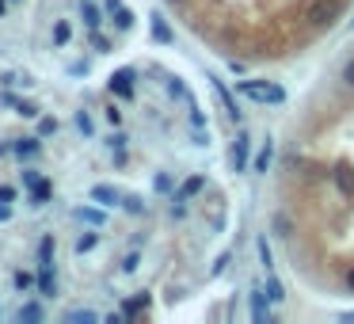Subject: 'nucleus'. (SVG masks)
<instances>
[{"label": "nucleus", "mask_w": 354, "mask_h": 324, "mask_svg": "<svg viewBox=\"0 0 354 324\" xmlns=\"http://www.w3.org/2000/svg\"><path fill=\"white\" fill-rule=\"evenodd\" d=\"M236 91L244 96V100L267 103V107H274V103H286V88H282V84H271V80H240Z\"/></svg>", "instance_id": "obj_1"}, {"label": "nucleus", "mask_w": 354, "mask_h": 324, "mask_svg": "<svg viewBox=\"0 0 354 324\" xmlns=\"http://www.w3.org/2000/svg\"><path fill=\"white\" fill-rule=\"evenodd\" d=\"M343 16V0H313V4H309L305 8V19L313 27H335V19Z\"/></svg>", "instance_id": "obj_2"}, {"label": "nucleus", "mask_w": 354, "mask_h": 324, "mask_svg": "<svg viewBox=\"0 0 354 324\" xmlns=\"http://www.w3.org/2000/svg\"><path fill=\"white\" fill-rule=\"evenodd\" d=\"M247 149H252V138L236 133V142H232V172H247Z\"/></svg>", "instance_id": "obj_3"}, {"label": "nucleus", "mask_w": 354, "mask_h": 324, "mask_svg": "<svg viewBox=\"0 0 354 324\" xmlns=\"http://www.w3.org/2000/svg\"><path fill=\"white\" fill-rule=\"evenodd\" d=\"M247 305H252V316H256V321H271V298H267V290H256V286H252V294H247Z\"/></svg>", "instance_id": "obj_4"}, {"label": "nucleus", "mask_w": 354, "mask_h": 324, "mask_svg": "<svg viewBox=\"0 0 354 324\" xmlns=\"http://www.w3.org/2000/svg\"><path fill=\"white\" fill-rule=\"evenodd\" d=\"M111 91L122 96V100H130L133 96V69H118V73L111 76Z\"/></svg>", "instance_id": "obj_5"}, {"label": "nucleus", "mask_w": 354, "mask_h": 324, "mask_svg": "<svg viewBox=\"0 0 354 324\" xmlns=\"http://www.w3.org/2000/svg\"><path fill=\"white\" fill-rule=\"evenodd\" d=\"M107 12L115 16L118 31H130V27H133V12H126V8H122V0H107Z\"/></svg>", "instance_id": "obj_6"}, {"label": "nucleus", "mask_w": 354, "mask_h": 324, "mask_svg": "<svg viewBox=\"0 0 354 324\" xmlns=\"http://www.w3.org/2000/svg\"><path fill=\"white\" fill-rule=\"evenodd\" d=\"M164 84H168V96H172V100H183L187 107H195V96H190V91L183 88L179 76H164Z\"/></svg>", "instance_id": "obj_7"}, {"label": "nucleus", "mask_w": 354, "mask_h": 324, "mask_svg": "<svg viewBox=\"0 0 354 324\" xmlns=\"http://www.w3.org/2000/svg\"><path fill=\"white\" fill-rule=\"evenodd\" d=\"M271 157H274V138H263V145H259V157H256V175H263L267 168H271Z\"/></svg>", "instance_id": "obj_8"}, {"label": "nucleus", "mask_w": 354, "mask_h": 324, "mask_svg": "<svg viewBox=\"0 0 354 324\" xmlns=\"http://www.w3.org/2000/svg\"><path fill=\"white\" fill-rule=\"evenodd\" d=\"M91 199H96L99 206H115V202L122 199V195H118L115 187H107V183H96V187H91Z\"/></svg>", "instance_id": "obj_9"}, {"label": "nucleus", "mask_w": 354, "mask_h": 324, "mask_svg": "<svg viewBox=\"0 0 354 324\" xmlns=\"http://www.w3.org/2000/svg\"><path fill=\"white\" fill-rule=\"evenodd\" d=\"M210 84H214V91H217V100L225 103V111H229V118H240V111H236V103H232V96H229V91H225L221 76H214V73H210Z\"/></svg>", "instance_id": "obj_10"}, {"label": "nucleus", "mask_w": 354, "mask_h": 324, "mask_svg": "<svg viewBox=\"0 0 354 324\" xmlns=\"http://www.w3.org/2000/svg\"><path fill=\"white\" fill-rule=\"evenodd\" d=\"M202 187H206V175H190V180L183 183L179 191H175V202H187L190 195H198V191H202Z\"/></svg>", "instance_id": "obj_11"}, {"label": "nucleus", "mask_w": 354, "mask_h": 324, "mask_svg": "<svg viewBox=\"0 0 354 324\" xmlns=\"http://www.w3.org/2000/svg\"><path fill=\"white\" fill-rule=\"evenodd\" d=\"M38 290L46 294V298H54V294H58V279H54L49 263H42V271H38Z\"/></svg>", "instance_id": "obj_12"}, {"label": "nucleus", "mask_w": 354, "mask_h": 324, "mask_svg": "<svg viewBox=\"0 0 354 324\" xmlns=\"http://www.w3.org/2000/svg\"><path fill=\"white\" fill-rule=\"evenodd\" d=\"M153 39H157V42H172L175 39L172 27L164 23V16H160V12H153Z\"/></svg>", "instance_id": "obj_13"}, {"label": "nucleus", "mask_w": 354, "mask_h": 324, "mask_svg": "<svg viewBox=\"0 0 354 324\" xmlns=\"http://www.w3.org/2000/svg\"><path fill=\"white\" fill-rule=\"evenodd\" d=\"M263 290H267V298H271L274 305H278V301L286 298V286H282V283H278V279H274L271 271H267V286H263Z\"/></svg>", "instance_id": "obj_14"}, {"label": "nucleus", "mask_w": 354, "mask_h": 324, "mask_svg": "<svg viewBox=\"0 0 354 324\" xmlns=\"http://www.w3.org/2000/svg\"><path fill=\"white\" fill-rule=\"evenodd\" d=\"M335 183L343 187L346 195H354V172H351V168H335Z\"/></svg>", "instance_id": "obj_15"}, {"label": "nucleus", "mask_w": 354, "mask_h": 324, "mask_svg": "<svg viewBox=\"0 0 354 324\" xmlns=\"http://www.w3.org/2000/svg\"><path fill=\"white\" fill-rule=\"evenodd\" d=\"M256 248H259V259H263V267H267V271H274V256H271V244H267V237H259Z\"/></svg>", "instance_id": "obj_16"}, {"label": "nucleus", "mask_w": 354, "mask_h": 324, "mask_svg": "<svg viewBox=\"0 0 354 324\" xmlns=\"http://www.w3.org/2000/svg\"><path fill=\"white\" fill-rule=\"evenodd\" d=\"M12 149H16L19 157H31V153H38V142H34V138H27V142H16Z\"/></svg>", "instance_id": "obj_17"}, {"label": "nucleus", "mask_w": 354, "mask_h": 324, "mask_svg": "<svg viewBox=\"0 0 354 324\" xmlns=\"http://www.w3.org/2000/svg\"><path fill=\"white\" fill-rule=\"evenodd\" d=\"M69 34H73V31H69V23H65V19H61V23H54V42H58V46H65V42H69Z\"/></svg>", "instance_id": "obj_18"}, {"label": "nucleus", "mask_w": 354, "mask_h": 324, "mask_svg": "<svg viewBox=\"0 0 354 324\" xmlns=\"http://www.w3.org/2000/svg\"><path fill=\"white\" fill-rule=\"evenodd\" d=\"M80 222H91V225H103V210H76Z\"/></svg>", "instance_id": "obj_19"}, {"label": "nucleus", "mask_w": 354, "mask_h": 324, "mask_svg": "<svg viewBox=\"0 0 354 324\" xmlns=\"http://www.w3.org/2000/svg\"><path fill=\"white\" fill-rule=\"evenodd\" d=\"M99 19H103V16H99V12L91 8V4H84V23H88L91 31H96V27H99Z\"/></svg>", "instance_id": "obj_20"}, {"label": "nucleus", "mask_w": 354, "mask_h": 324, "mask_svg": "<svg viewBox=\"0 0 354 324\" xmlns=\"http://www.w3.org/2000/svg\"><path fill=\"white\" fill-rule=\"evenodd\" d=\"M274 233H278V237H289V222H286V217H282V214H274Z\"/></svg>", "instance_id": "obj_21"}, {"label": "nucleus", "mask_w": 354, "mask_h": 324, "mask_svg": "<svg viewBox=\"0 0 354 324\" xmlns=\"http://www.w3.org/2000/svg\"><path fill=\"white\" fill-rule=\"evenodd\" d=\"M96 248V233H84L80 241H76V252H91Z\"/></svg>", "instance_id": "obj_22"}, {"label": "nucleus", "mask_w": 354, "mask_h": 324, "mask_svg": "<svg viewBox=\"0 0 354 324\" xmlns=\"http://www.w3.org/2000/svg\"><path fill=\"white\" fill-rule=\"evenodd\" d=\"M153 187H157V191H172V175H164V172H160L157 180H153Z\"/></svg>", "instance_id": "obj_23"}, {"label": "nucleus", "mask_w": 354, "mask_h": 324, "mask_svg": "<svg viewBox=\"0 0 354 324\" xmlns=\"http://www.w3.org/2000/svg\"><path fill=\"white\" fill-rule=\"evenodd\" d=\"M122 271H137V252H130V256L122 259Z\"/></svg>", "instance_id": "obj_24"}, {"label": "nucleus", "mask_w": 354, "mask_h": 324, "mask_svg": "<svg viewBox=\"0 0 354 324\" xmlns=\"http://www.w3.org/2000/svg\"><path fill=\"white\" fill-rule=\"evenodd\" d=\"M19 316H27V321H38V316H42V309H38V305H27Z\"/></svg>", "instance_id": "obj_25"}, {"label": "nucleus", "mask_w": 354, "mask_h": 324, "mask_svg": "<svg viewBox=\"0 0 354 324\" xmlns=\"http://www.w3.org/2000/svg\"><path fill=\"white\" fill-rule=\"evenodd\" d=\"M343 84H351V88H354V61H346V69H343Z\"/></svg>", "instance_id": "obj_26"}, {"label": "nucleus", "mask_w": 354, "mask_h": 324, "mask_svg": "<svg viewBox=\"0 0 354 324\" xmlns=\"http://www.w3.org/2000/svg\"><path fill=\"white\" fill-rule=\"evenodd\" d=\"M16 286H19V290H27V286H31V274H23V271H16Z\"/></svg>", "instance_id": "obj_27"}, {"label": "nucleus", "mask_w": 354, "mask_h": 324, "mask_svg": "<svg viewBox=\"0 0 354 324\" xmlns=\"http://www.w3.org/2000/svg\"><path fill=\"white\" fill-rule=\"evenodd\" d=\"M225 267H229V252H225V256H221V259H217V263H214V274H221Z\"/></svg>", "instance_id": "obj_28"}, {"label": "nucleus", "mask_w": 354, "mask_h": 324, "mask_svg": "<svg viewBox=\"0 0 354 324\" xmlns=\"http://www.w3.org/2000/svg\"><path fill=\"white\" fill-rule=\"evenodd\" d=\"M76 126H80L84 133H91V122H88V115H76Z\"/></svg>", "instance_id": "obj_29"}, {"label": "nucleus", "mask_w": 354, "mask_h": 324, "mask_svg": "<svg viewBox=\"0 0 354 324\" xmlns=\"http://www.w3.org/2000/svg\"><path fill=\"white\" fill-rule=\"evenodd\" d=\"M122 206H126V210H133V214H141V199H126Z\"/></svg>", "instance_id": "obj_30"}, {"label": "nucleus", "mask_w": 354, "mask_h": 324, "mask_svg": "<svg viewBox=\"0 0 354 324\" xmlns=\"http://www.w3.org/2000/svg\"><path fill=\"white\" fill-rule=\"evenodd\" d=\"M346 286H351V290H354V267H351V271H346Z\"/></svg>", "instance_id": "obj_31"}, {"label": "nucleus", "mask_w": 354, "mask_h": 324, "mask_svg": "<svg viewBox=\"0 0 354 324\" xmlns=\"http://www.w3.org/2000/svg\"><path fill=\"white\" fill-rule=\"evenodd\" d=\"M339 321H346V324H354V313H343V316H339Z\"/></svg>", "instance_id": "obj_32"}, {"label": "nucleus", "mask_w": 354, "mask_h": 324, "mask_svg": "<svg viewBox=\"0 0 354 324\" xmlns=\"http://www.w3.org/2000/svg\"><path fill=\"white\" fill-rule=\"evenodd\" d=\"M0 16H4V0H0Z\"/></svg>", "instance_id": "obj_33"}, {"label": "nucleus", "mask_w": 354, "mask_h": 324, "mask_svg": "<svg viewBox=\"0 0 354 324\" xmlns=\"http://www.w3.org/2000/svg\"><path fill=\"white\" fill-rule=\"evenodd\" d=\"M351 31H354V19H351Z\"/></svg>", "instance_id": "obj_34"}]
</instances>
